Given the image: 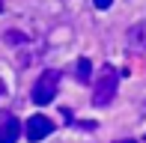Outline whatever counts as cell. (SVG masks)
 <instances>
[{"mask_svg": "<svg viewBox=\"0 0 146 143\" xmlns=\"http://www.w3.org/2000/svg\"><path fill=\"white\" fill-rule=\"evenodd\" d=\"M116 87H119V72L113 66H104L98 72V77L92 81V105L96 107H108L116 99Z\"/></svg>", "mask_w": 146, "mask_h": 143, "instance_id": "1", "label": "cell"}, {"mask_svg": "<svg viewBox=\"0 0 146 143\" xmlns=\"http://www.w3.org/2000/svg\"><path fill=\"white\" fill-rule=\"evenodd\" d=\"M57 87H60V72L57 69H45L42 75H39V81L33 83V105H39V107H45V105H51L54 101V95H57Z\"/></svg>", "mask_w": 146, "mask_h": 143, "instance_id": "2", "label": "cell"}, {"mask_svg": "<svg viewBox=\"0 0 146 143\" xmlns=\"http://www.w3.org/2000/svg\"><path fill=\"white\" fill-rule=\"evenodd\" d=\"M24 134H27L30 143L45 140L48 134H54V119H48L45 113H33L30 119H27V125H24Z\"/></svg>", "mask_w": 146, "mask_h": 143, "instance_id": "3", "label": "cell"}, {"mask_svg": "<svg viewBox=\"0 0 146 143\" xmlns=\"http://www.w3.org/2000/svg\"><path fill=\"white\" fill-rule=\"evenodd\" d=\"M18 134H21V122H18L15 116H6V119L0 122V143H15Z\"/></svg>", "mask_w": 146, "mask_h": 143, "instance_id": "4", "label": "cell"}, {"mask_svg": "<svg viewBox=\"0 0 146 143\" xmlns=\"http://www.w3.org/2000/svg\"><path fill=\"white\" fill-rule=\"evenodd\" d=\"M128 45L137 48V51H146V21L134 24V27L128 30Z\"/></svg>", "mask_w": 146, "mask_h": 143, "instance_id": "5", "label": "cell"}, {"mask_svg": "<svg viewBox=\"0 0 146 143\" xmlns=\"http://www.w3.org/2000/svg\"><path fill=\"white\" fill-rule=\"evenodd\" d=\"M75 77L81 83H90L92 81V63L87 60V57H81V60H78V66H75Z\"/></svg>", "mask_w": 146, "mask_h": 143, "instance_id": "6", "label": "cell"}, {"mask_svg": "<svg viewBox=\"0 0 146 143\" xmlns=\"http://www.w3.org/2000/svg\"><path fill=\"white\" fill-rule=\"evenodd\" d=\"M3 39H6L9 45H27V42H30V36H27V33H18V30H9Z\"/></svg>", "mask_w": 146, "mask_h": 143, "instance_id": "7", "label": "cell"}, {"mask_svg": "<svg viewBox=\"0 0 146 143\" xmlns=\"http://www.w3.org/2000/svg\"><path fill=\"white\" fill-rule=\"evenodd\" d=\"M92 3H96V9H110L113 0H92Z\"/></svg>", "mask_w": 146, "mask_h": 143, "instance_id": "8", "label": "cell"}, {"mask_svg": "<svg viewBox=\"0 0 146 143\" xmlns=\"http://www.w3.org/2000/svg\"><path fill=\"white\" fill-rule=\"evenodd\" d=\"M116 143H134V140H116Z\"/></svg>", "mask_w": 146, "mask_h": 143, "instance_id": "9", "label": "cell"}]
</instances>
